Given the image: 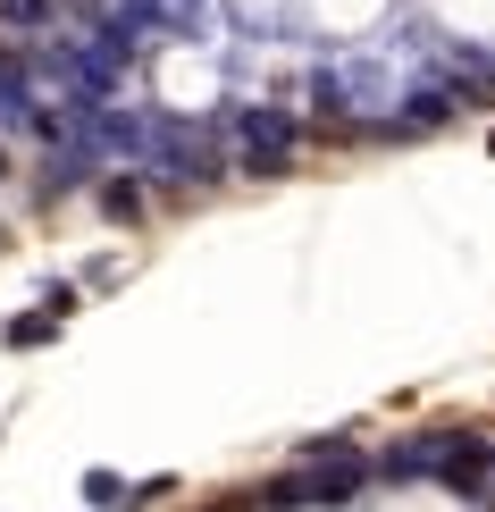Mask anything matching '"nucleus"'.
I'll return each instance as SVG.
<instances>
[{
    "label": "nucleus",
    "instance_id": "nucleus-1",
    "mask_svg": "<svg viewBox=\"0 0 495 512\" xmlns=\"http://www.w3.org/2000/svg\"><path fill=\"white\" fill-rule=\"evenodd\" d=\"M361 496V462L344 454H311L303 471H286V479H269L261 487V512H319V504H353Z\"/></svg>",
    "mask_w": 495,
    "mask_h": 512
},
{
    "label": "nucleus",
    "instance_id": "nucleus-2",
    "mask_svg": "<svg viewBox=\"0 0 495 512\" xmlns=\"http://www.w3.org/2000/svg\"><path fill=\"white\" fill-rule=\"evenodd\" d=\"M227 135H235V177H286V160H294L286 110H227Z\"/></svg>",
    "mask_w": 495,
    "mask_h": 512
},
{
    "label": "nucleus",
    "instance_id": "nucleus-3",
    "mask_svg": "<svg viewBox=\"0 0 495 512\" xmlns=\"http://www.w3.org/2000/svg\"><path fill=\"white\" fill-rule=\"evenodd\" d=\"M160 177H185V185H202V177H219V135H202V126H160V152H152Z\"/></svg>",
    "mask_w": 495,
    "mask_h": 512
},
{
    "label": "nucleus",
    "instance_id": "nucleus-4",
    "mask_svg": "<svg viewBox=\"0 0 495 512\" xmlns=\"http://www.w3.org/2000/svg\"><path fill=\"white\" fill-rule=\"evenodd\" d=\"M59 0H0V26H42Z\"/></svg>",
    "mask_w": 495,
    "mask_h": 512
},
{
    "label": "nucleus",
    "instance_id": "nucleus-5",
    "mask_svg": "<svg viewBox=\"0 0 495 512\" xmlns=\"http://www.w3.org/2000/svg\"><path fill=\"white\" fill-rule=\"evenodd\" d=\"M487 504H495V496H487Z\"/></svg>",
    "mask_w": 495,
    "mask_h": 512
}]
</instances>
